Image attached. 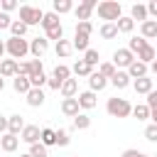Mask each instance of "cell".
I'll return each instance as SVG.
<instances>
[{
    "instance_id": "1",
    "label": "cell",
    "mask_w": 157,
    "mask_h": 157,
    "mask_svg": "<svg viewBox=\"0 0 157 157\" xmlns=\"http://www.w3.org/2000/svg\"><path fill=\"white\" fill-rule=\"evenodd\" d=\"M96 10H98V17L108 20V22H118L123 17V7H120L118 0H103V2H98Z\"/></svg>"
},
{
    "instance_id": "2",
    "label": "cell",
    "mask_w": 157,
    "mask_h": 157,
    "mask_svg": "<svg viewBox=\"0 0 157 157\" xmlns=\"http://www.w3.org/2000/svg\"><path fill=\"white\" fill-rule=\"evenodd\" d=\"M5 52L10 54V59H22V56H27L29 54V42L25 39V37H10L7 42H5Z\"/></svg>"
},
{
    "instance_id": "3",
    "label": "cell",
    "mask_w": 157,
    "mask_h": 157,
    "mask_svg": "<svg viewBox=\"0 0 157 157\" xmlns=\"http://www.w3.org/2000/svg\"><path fill=\"white\" fill-rule=\"evenodd\" d=\"M105 110H108L113 118H128V115L132 113V105L128 103V98H118V96H113V98H108Z\"/></svg>"
},
{
    "instance_id": "4",
    "label": "cell",
    "mask_w": 157,
    "mask_h": 157,
    "mask_svg": "<svg viewBox=\"0 0 157 157\" xmlns=\"http://www.w3.org/2000/svg\"><path fill=\"white\" fill-rule=\"evenodd\" d=\"M42 17H44L42 7H32V5H22V7H20V22H25L27 27L42 25Z\"/></svg>"
},
{
    "instance_id": "5",
    "label": "cell",
    "mask_w": 157,
    "mask_h": 157,
    "mask_svg": "<svg viewBox=\"0 0 157 157\" xmlns=\"http://www.w3.org/2000/svg\"><path fill=\"white\" fill-rule=\"evenodd\" d=\"M132 61H135V54H132L128 47H125V49H115V52H113V66H115V69H118V66L128 69Z\"/></svg>"
},
{
    "instance_id": "6",
    "label": "cell",
    "mask_w": 157,
    "mask_h": 157,
    "mask_svg": "<svg viewBox=\"0 0 157 157\" xmlns=\"http://www.w3.org/2000/svg\"><path fill=\"white\" fill-rule=\"evenodd\" d=\"M96 7H98L96 0H83V2L74 10V12H76V20H78V22H88V17H91V12H93Z\"/></svg>"
},
{
    "instance_id": "7",
    "label": "cell",
    "mask_w": 157,
    "mask_h": 157,
    "mask_svg": "<svg viewBox=\"0 0 157 157\" xmlns=\"http://www.w3.org/2000/svg\"><path fill=\"white\" fill-rule=\"evenodd\" d=\"M47 49H49V42H47V37H34V39L29 42V54H32L34 59H42Z\"/></svg>"
},
{
    "instance_id": "8",
    "label": "cell",
    "mask_w": 157,
    "mask_h": 157,
    "mask_svg": "<svg viewBox=\"0 0 157 157\" xmlns=\"http://www.w3.org/2000/svg\"><path fill=\"white\" fill-rule=\"evenodd\" d=\"M39 135H42L39 125H25V130L20 132V140L27 142V145H34V142H39Z\"/></svg>"
},
{
    "instance_id": "9",
    "label": "cell",
    "mask_w": 157,
    "mask_h": 157,
    "mask_svg": "<svg viewBox=\"0 0 157 157\" xmlns=\"http://www.w3.org/2000/svg\"><path fill=\"white\" fill-rule=\"evenodd\" d=\"M17 69H20V64H17L15 59H0V76H2V78L17 76Z\"/></svg>"
},
{
    "instance_id": "10",
    "label": "cell",
    "mask_w": 157,
    "mask_h": 157,
    "mask_svg": "<svg viewBox=\"0 0 157 157\" xmlns=\"http://www.w3.org/2000/svg\"><path fill=\"white\" fill-rule=\"evenodd\" d=\"M125 71H128V76H130V78L135 81V78H142V76H147V71H150V66L135 59V61H132V64H130V66H128Z\"/></svg>"
},
{
    "instance_id": "11",
    "label": "cell",
    "mask_w": 157,
    "mask_h": 157,
    "mask_svg": "<svg viewBox=\"0 0 157 157\" xmlns=\"http://www.w3.org/2000/svg\"><path fill=\"white\" fill-rule=\"evenodd\" d=\"M132 88H135V93H150V91H155V78H150V76H142V78H135L132 81Z\"/></svg>"
},
{
    "instance_id": "12",
    "label": "cell",
    "mask_w": 157,
    "mask_h": 157,
    "mask_svg": "<svg viewBox=\"0 0 157 157\" xmlns=\"http://www.w3.org/2000/svg\"><path fill=\"white\" fill-rule=\"evenodd\" d=\"M25 118L20 115V113H15V115H7V132H12V135H20L22 130H25Z\"/></svg>"
},
{
    "instance_id": "13",
    "label": "cell",
    "mask_w": 157,
    "mask_h": 157,
    "mask_svg": "<svg viewBox=\"0 0 157 157\" xmlns=\"http://www.w3.org/2000/svg\"><path fill=\"white\" fill-rule=\"evenodd\" d=\"M0 147H2L5 152H15V150L20 147V137L12 135V132H5V135H0Z\"/></svg>"
},
{
    "instance_id": "14",
    "label": "cell",
    "mask_w": 157,
    "mask_h": 157,
    "mask_svg": "<svg viewBox=\"0 0 157 157\" xmlns=\"http://www.w3.org/2000/svg\"><path fill=\"white\" fill-rule=\"evenodd\" d=\"M140 37L142 39H157V20H145L140 25Z\"/></svg>"
},
{
    "instance_id": "15",
    "label": "cell",
    "mask_w": 157,
    "mask_h": 157,
    "mask_svg": "<svg viewBox=\"0 0 157 157\" xmlns=\"http://www.w3.org/2000/svg\"><path fill=\"white\" fill-rule=\"evenodd\" d=\"M105 86H108V78H105V76H101L98 71H93V74L88 76V91H93V93H96V91H103Z\"/></svg>"
},
{
    "instance_id": "16",
    "label": "cell",
    "mask_w": 157,
    "mask_h": 157,
    "mask_svg": "<svg viewBox=\"0 0 157 157\" xmlns=\"http://www.w3.org/2000/svg\"><path fill=\"white\" fill-rule=\"evenodd\" d=\"M76 101H78V108H83V110L96 108V93H93V91H83V93H78Z\"/></svg>"
},
{
    "instance_id": "17",
    "label": "cell",
    "mask_w": 157,
    "mask_h": 157,
    "mask_svg": "<svg viewBox=\"0 0 157 157\" xmlns=\"http://www.w3.org/2000/svg\"><path fill=\"white\" fill-rule=\"evenodd\" d=\"M108 83H113V86L120 91V88H128V86L132 83V78L128 76V71H115V74H113V78H110Z\"/></svg>"
},
{
    "instance_id": "18",
    "label": "cell",
    "mask_w": 157,
    "mask_h": 157,
    "mask_svg": "<svg viewBox=\"0 0 157 157\" xmlns=\"http://www.w3.org/2000/svg\"><path fill=\"white\" fill-rule=\"evenodd\" d=\"M78 110H81V108H78V101H76V98H64V101H61V113H64V115L76 118Z\"/></svg>"
},
{
    "instance_id": "19",
    "label": "cell",
    "mask_w": 157,
    "mask_h": 157,
    "mask_svg": "<svg viewBox=\"0 0 157 157\" xmlns=\"http://www.w3.org/2000/svg\"><path fill=\"white\" fill-rule=\"evenodd\" d=\"M135 59L150 66V64H152V61L157 59V54H155V47H152V44H147V47H142V49L137 52V56H135Z\"/></svg>"
},
{
    "instance_id": "20",
    "label": "cell",
    "mask_w": 157,
    "mask_h": 157,
    "mask_svg": "<svg viewBox=\"0 0 157 157\" xmlns=\"http://www.w3.org/2000/svg\"><path fill=\"white\" fill-rule=\"evenodd\" d=\"M61 96L64 98H76V91H78V81L76 78H66L64 83H61Z\"/></svg>"
},
{
    "instance_id": "21",
    "label": "cell",
    "mask_w": 157,
    "mask_h": 157,
    "mask_svg": "<svg viewBox=\"0 0 157 157\" xmlns=\"http://www.w3.org/2000/svg\"><path fill=\"white\" fill-rule=\"evenodd\" d=\"M27 105H32V108L44 105V91H42V88H29V93H27Z\"/></svg>"
},
{
    "instance_id": "22",
    "label": "cell",
    "mask_w": 157,
    "mask_h": 157,
    "mask_svg": "<svg viewBox=\"0 0 157 157\" xmlns=\"http://www.w3.org/2000/svg\"><path fill=\"white\" fill-rule=\"evenodd\" d=\"M12 88H15L17 93H25V96H27L32 86H29V78H27V76H20V74H17V76L12 78Z\"/></svg>"
},
{
    "instance_id": "23",
    "label": "cell",
    "mask_w": 157,
    "mask_h": 157,
    "mask_svg": "<svg viewBox=\"0 0 157 157\" xmlns=\"http://www.w3.org/2000/svg\"><path fill=\"white\" fill-rule=\"evenodd\" d=\"M130 20L135 22V20H140V25L147 20V7L145 5H140V2H135L132 7H130Z\"/></svg>"
},
{
    "instance_id": "24",
    "label": "cell",
    "mask_w": 157,
    "mask_h": 157,
    "mask_svg": "<svg viewBox=\"0 0 157 157\" xmlns=\"http://www.w3.org/2000/svg\"><path fill=\"white\" fill-rule=\"evenodd\" d=\"M61 22H59V15L56 12H44V17H42V27H44V32L47 29H54V27H59Z\"/></svg>"
},
{
    "instance_id": "25",
    "label": "cell",
    "mask_w": 157,
    "mask_h": 157,
    "mask_svg": "<svg viewBox=\"0 0 157 157\" xmlns=\"http://www.w3.org/2000/svg\"><path fill=\"white\" fill-rule=\"evenodd\" d=\"M54 52H56V56L66 59V56L74 52V47H71V42H69V39H59V42H56V47H54Z\"/></svg>"
},
{
    "instance_id": "26",
    "label": "cell",
    "mask_w": 157,
    "mask_h": 157,
    "mask_svg": "<svg viewBox=\"0 0 157 157\" xmlns=\"http://www.w3.org/2000/svg\"><path fill=\"white\" fill-rule=\"evenodd\" d=\"M52 7H54L52 12L64 15V12H71V10H74V2H71V0H54V2H52Z\"/></svg>"
},
{
    "instance_id": "27",
    "label": "cell",
    "mask_w": 157,
    "mask_h": 157,
    "mask_svg": "<svg viewBox=\"0 0 157 157\" xmlns=\"http://www.w3.org/2000/svg\"><path fill=\"white\" fill-rule=\"evenodd\" d=\"M71 71H74L76 76H91V74H93V66H88L83 59H78V61L71 66Z\"/></svg>"
},
{
    "instance_id": "28",
    "label": "cell",
    "mask_w": 157,
    "mask_h": 157,
    "mask_svg": "<svg viewBox=\"0 0 157 157\" xmlns=\"http://www.w3.org/2000/svg\"><path fill=\"white\" fill-rule=\"evenodd\" d=\"M52 76H54L56 81H61V83H64L66 78H71V69H69V66H64V64H56V66H54V71H52Z\"/></svg>"
},
{
    "instance_id": "29",
    "label": "cell",
    "mask_w": 157,
    "mask_h": 157,
    "mask_svg": "<svg viewBox=\"0 0 157 157\" xmlns=\"http://www.w3.org/2000/svg\"><path fill=\"white\" fill-rule=\"evenodd\" d=\"M39 142H42L44 147H52V145H56V135H54V130H52V128H42Z\"/></svg>"
},
{
    "instance_id": "30",
    "label": "cell",
    "mask_w": 157,
    "mask_h": 157,
    "mask_svg": "<svg viewBox=\"0 0 157 157\" xmlns=\"http://www.w3.org/2000/svg\"><path fill=\"white\" fill-rule=\"evenodd\" d=\"M101 37H103V39H113V37H118V27H115V22H105V25H101Z\"/></svg>"
},
{
    "instance_id": "31",
    "label": "cell",
    "mask_w": 157,
    "mask_h": 157,
    "mask_svg": "<svg viewBox=\"0 0 157 157\" xmlns=\"http://www.w3.org/2000/svg\"><path fill=\"white\" fill-rule=\"evenodd\" d=\"M115 27H118V32H123V34H128V32H132V27H135V22L130 20V17H120L118 22H115Z\"/></svg>"
},
{
    "instance_id": "32",
    "label": "cell",
    "mask_w": 157,
    "mask_h": 157,
    "mask_svg": "<svg viewBox=\"0 0 157 157\" xmlns=\"http://www.w3.org/2000/svg\"><path fill=\"white\" fill-rule=\"evenodd\" d=\"M71 47H74V49H78V52H86V49H88V37L76 32V34H74V42H71Z\"/></svg>"
},
{
    "instance_id": "33",
    "label": "cell",
    "mask_w": 157,
    "mask_h": 157,
    "mask_svg": "<svg viewBox=\"0 0 157 157\" xmlns=\"http://www.w3.org/2000/svg\"><path fill=\"white\" fill-rule=\"evenodd\" d=\"M115 71H118V69L113 66V61H103V64H98V74H101V76H105L108 81L113 78V74H115Z\"/></svg>"
},
{
    "instance_id": "34",
    "label": "cell",
    "mask_w": 157,
    "mask_h": 157,
    "mask_svg": "<svg viewBox=\"0 0 157 157\" xmlns=\"http://www.w3.org/2000/svg\"><path fill=\"white\" fill-rule=\"evenodd\" d=\"M83 61H86L88 66H98L101 56H98V52H96V49H91V47H88V49L83 52Z\"/></svg>"
},
{
    "instance_id": "35",
    "label": "cell",
    "mask_w": 157,
    "mask_h": 157,
    "mask_svg": "<svg viewBox=\"0 0 157 157\" xmlns=\"http://www.w3.org/2000/svg\"><path fill=\"white\" fill-rule=\"evenodd\" d=\"M47 78H49V76H47L44 71H39V74H32V76H29V86H32V88H42V86L47 83Z\"/></svg>"
},
{
    "instance_id": "36",
    "label": "cell",
    "mask_w": 157,
    "mask_h": 157,
    "mask_svg": "<svg viewBox=\"0 0 157 157\" xmlns=\"http://www.w3.org/2000/svg\"><path fill=\"white\" fill-rule=\"evenodd\" d=\"M10 32H12V37H25V34H27V25L20 22V20H15V22L10 25Z\"/></svg>"
},
{
    "instance_id": "37",
    "label": "cell",
    "mask_w": 157,
    "mask_h": 157,
    "mask_svg": "<svg viewBox=\"0 0 157 157\" xmlns=\"http://www.w3.org/2000/svg\"><path fill=\"white\" fill-rule=\"evenodd\" d=\"M142 47H147V39H142V37H132V39L128 42V49H130L132 54H137Z\"/></svg>"
},
{
    "instance_id": "38",
    "label": "cell",
    "mask_w": 157,
    "mask_h": 157,
    "mask_svg": "<svg viewBox=\"0 0 157 157\" xmlns=\"http://www.w3.org/2000/svg\"><path fill=\"white\" fill-rule=\"evenodd\" d=\"M88 125H91V118H88L86 113H78V115L74 118V128H76V130H86Z\"/></svg>"
},
{
    "instance_id": "39",
    "label": "cell",
    "mask_w": 157,
    "mask_h": 157,
    "mask_svg": "<svg viewBox=\"0 0 157 157\" xmlns=\"http://www.w3.org/2000/svg\"><path fill=\"white\" fill-rule=\"evenodd\" d=\"M44 37H47V42H49V39L59 42V39H64V27L59 25V27H54V29H47V32H44Z\"/></svg>"
},
{
    "instance_id": "40",
    "label": "cell",
    "mask_w": 157,
    "mask_h": 157,
    "mask_svg": "<svg viewBox=\"0 0 157 157\" xmlns=\"http://www.w3.org/2000/svg\"><path fill=\"white\" fill-rule=\"evenodd\" d=\"M132 115H135L137 120H147V118H150V108H147L145 103H140V105L132 108Z\"/></svg>"
},
{
    "instance_id": "41",
    "label": "cell",
    "mask_w": 157,
    "mask_h": 157,
    "mask_svg": "<svg viewBox=\"0 0 157 157\" xmlns=\"http://www.w3.org/2000/svg\"><path fill=\"white\" fill-rule=\"evenodd\" d=\"M29 157H47V147H44L42 142L29 145Z\"/></svg>"
},
{
    "instance_id": "42",
    "label": "cell",
    "mask_w": 157,
    "mask_h": 157,
    "mask_svg": "<svg viewBox=\"0 0 157 157\" xmlns=\"http://www.w3.org/2000/svg\"><path fill=\"white\" fill-rule=\"evenodd\" d=\"M54 135H56V145H59V147H66V145L71 142V137H69L66 130H54Z\"/></svg>"
},
{
    "instance_id": "43",
    "label": "cell",
    "mask_w": 157,
    "mask_h": 157,
    "mask_svg": "<svg viewBox=\"0 0 157 157\" xmlns=\"http://www.w3.org/2000/svg\"><path fill=\"white\" fill-rule=\"evenodd\" d=\"M76 32H78V34H86V37H91V32H93V25H91V20H88V22H76Z\"/></svg>"
},
{
    "instance_id": "44",
    "label": "cell",
    "mask_w": 157,
    "mask_h": 157,
    "mask_svg": "<svg viewBox=\"0 0 157 157\" xmlns=\"http://www.w3.org/2000/svg\"><path fill=\"white\" fill-rule=\"evenodd\" d=\"M27 66H29V76H32V74L44 71V69H42V59H29V61H27ZM29 76H27V78H29Z\"/></svg>"
},
{
    "instance_id": "45",
    "label": "cell",
    "mask_w": 157,
    "mask_h": 157,
    "mask_svg": "<svg viewBox=\"0 0 157 157\" xmlns=\"http://www.w3.org/2000/svg\"><path fill=\"white\" fill-rule=\"evenodd\" d=\"M145 137H147L150 142H157V125H152V123H150V125L145 128Z\"/></svg>"
},
{
    "instance_id": "46",
    "label": "cell",
    "mask_w": 157,
    "mask_h": 157,
    "mask_svg": "<svg viewBox=\"0 0 157 157\" xmlns=\"http://www.w3.org/2000/svg\"><path fill=\"white\" fill-rule=\"evenodd\" d=\"M150 110H157V91H150L147 93V103H145Z\"/></svg>"
},
{
    "instance_id": "47",
    "label": "cell",
    "mask_w": 157,
    "mask_h": 157,
    "mask_svg": "<svg viewBox=\"0 0 157 157\" xmlns=\"http://www.w3.org/2000/svg\"><path fill=\"white\" fill-rule=\"evenodd\" d=\"M15 7H17V2H15V0H2V12H5V15H7V12H12Z\"/></svg>"
},
{
    "instance_id": "48",
    "label": "cell",
    "mask_w": 157,
    "mask_h": 157,
    "mask_svg": "<svg viewBox=\"0 0 157 157\" xmlns=\"http://www.w3.org/2000/svg\"><path fill=\"white\" fill-rule=\"evenodd\" d=\"M12 25V20H10V15H5V12H0V29H5V27H10Z\"/></svg>"
},
{
    "instance_id": "49",
    "label": "cell",
    "mask_w": 157,
    "mask_h": 157,
    "mask_svg": "<svg viewBox=\"0 0 157 157\" xmlns=\"http://www.w3.org/2000/svg\"><path fill=\"white\" fill-rule=\"evenodd\" d=\"M145 7H147V15H152V17H157V0H150V2L145 5Z\"/></svg>"
},
{
    "instance_id": "50",
    "label": "cell",
    "mask_w": 157,
    "mask_h": 157,
    "mask_svg": "<svg viewBox=\"0 0 157 157\" xmlns=\"http://www.w3.org/2000/svg\"><path fill=\"white\" fill-rule=\"evenodd\" d=\"M123 157H150V155H145V152H140V150H125Z\"/></svg>"
},
{
    "instance_id": "51",
    "label": "cell",
    "mask_w": 157,
    "mask_h": 157,
    "mask_svg": "<svg viewBox=\"0 0 157 157\" xmlns=\"http://www.w3.org/2000/svg\"><path fill=\"white\" fill-rule=\"evenodd\" d=\"M47 83H49V88H54V91H59V88H61V81H56L54 76H49V78H47Z\"/></svg>"
},
{
    "instance_id": "52",
    "label": "cell",
    "mask_w": 157,
    "mask_h": 157,
    "mask_svg": "<svg viewBox=\"0 0 157 157\" xmlns=\"http://www.w3.org/2000/svg\"><path fill=\"white\" fill-rule=\"evenodd\" d=\"M5 132H7V118L0 115V135H5Z\"/></svg>"
},
{
    "instance_id": "53",
    "label": "cell",
    "mask_w": 157,
    "mask_h": 157,
    "mask_svg": "<svg viewBox=\"0 0 157 157\" xmlns=\"http://www.w3.org/2000/svg\"><path fill=\"white\" fill-rule=\"evenodd\" d=\"M150 120H152V125H157V110H150Z\"/></svg>"
},
{
    "instance_id": "54",
    "label": "cell",
    "mask_w": 157,
    "mask_h": 157,
    "mask_svg": "<svg viewBox=\"0 0 157 157\" xmlns=\"http://www.w3.org/2000/svg\"><path fill=\"white\" fill-rule=\"evenodd\" d=\"M150 71H152V74H155V76H157V59H155V61H152V64H150Z\"/></svg>"
},
{
    "instance_id": "55",
    "label": "cell",
    "mask_w": 157,
    "mask_h": 157,
    "mask_svg": "<svg viewBox=\"0 0 157 157\" xmlns=\"http://www.w3.org/2000/svg\"><path fill=\"white\" fill-rule=\"evenodd\" d=\"M2 54H5V42H0V59H2Z\"/></svg>"
},
{
    "instance_id": "56",
    "label": "cell",
    "mask_w": 157,
    "mask_h": 157,
    "mask_svg": "<svg viewBox=\"0 0 157 157\" xmlns=\"http://www.w3.org/2000/svg\"><path fill=\"white\" fill-rule=\"evenodd\" d=\"M2 88H5V78L0 76V91H2Z\"/></svg>"
},
{
    "instance_id": "57",
    "label": "cell",
    "mask_w": 157,
    "mask_h": 157,
    "mask_svg": "<svg viewBox=\"0 0 157 157\" xmlns=\"http://www.w3.org/2000/svg\"><path fill=\"white\" fill-rule=\"evenodd\" d=\"M20 157H29V152H27V155H20Z\"/></svg>"
},
{
    "instance_id": "58",
    "label": "cell",
    "mask_w": 157,
    "mask_h": 157,
    "mask_svg": "<svg viewBox=\"0 0 157 157\" xmlns=\"http://www.w3.org/2000/svg\"><path fill=\"white\" fill-rule=\"evenodd\" d=\"M155 54H157V44H155Z\"/></svg>"
},
{
    "instance_id": "59",
    "label": "cell",
    "mask_w": 157,
    "mask_h": 157,
    "mask_svg": "<svg viewBox=\"0 0 157 157\" xmlns=\"http://www.w3.org/2000/svg\"><path fill=\"white\" fill-rule=\"evenodd\" d=\"M150 157H155V155H150Z\"/></svg>"
},
{
    "instance_id": "60",
    "label": "cell",
    "mask_w": 157,
    "mask_h": 157,
    "mask_svg": "<svg viewBox=\"0 0 157 157\" xmlns=\"http://www.w3.org/2000/svg\"><path fill=\"white\" fill-rule=\"evenodd\" d=\"M74 157H76V155H74Z\"/></svg>"
}]
</instances>
